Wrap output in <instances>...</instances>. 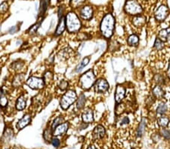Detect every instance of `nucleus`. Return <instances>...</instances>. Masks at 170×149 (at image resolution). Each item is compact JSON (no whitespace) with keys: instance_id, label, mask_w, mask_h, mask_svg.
Listing matches in <instances>:
<instances>
[{"instance_id":"1a4fd4ad","label":"nucleus","mask_w":170,"mask_h":149,"mask_svg":"<svg viewBox=\"0 0 170 149\" xmlns=\"http://www.w3.org/2000/svg\"><path fill=\"white\" fill-rule=\"evenodd\" d=\"M79 16L83 20H89L93 17V9L90 6H85L79 10Z\"/></svg>"},{"instance_id":"a211bd4d","label":"nucleus","mask_w":170,"mask_h":149,"mask_svg":"<svg viewBox=\"0 0 170 149\" xmlns=\"http://www.w3.org/2000/svg\"><path fill=\"white\" fill-rule=\"evenodd\" d=\"M26 105H27V99L24 95H21L16 101V109L18 111L24 110L26 107Z\"/></svg>"},{"instance_id":"ddd939ff","label":"nucleus","mask_w":170,"mask_h":149,"mask_svg":"<svg viewBox=\"0 0 170 149\" xmlns=\"http://www.w3.org/2000/svg\"><path fill=\"white\" fill-rule=\"evenodd\" d=\"M146 22L147 17L146 16L143 15V14H138V15L134 16V17L132 18V24L137 28L143 27L146 24Z\"/></svg>"},{"instance_id":"c03bdc74","label":"nucleus","mask_w":170,"mask_h":149,"mask_svg":"<svg viewBox=\"0 0 170 149\" xmlns=\"http://www.w3.org/2000/svg\"><path fill=\"white\" fill-rule=\"evenodd\" d=\"M78 38L80 40H86V39H89V35L86 32H80L78 35Z\"/></svg>"},{"instance_id":"423d86ee","label":"nucleus","mask_w":170,"mask_h":149,"mask_svg":"<svg viewBox=\"0 0 170 149\" xmlns=\"http://www.w3.org/2000/svg\"><path fill=\"white\" fill-rule=\"evenodd\" d=\"M26 84L29 88L33 90H40L44 88L45 86V81L43 78H37V77L32 76L27 79L26 81Z\"/></svg>"},{"instance_id":"473e14b6","label":"nucleus","mask_w":170,"mask_h":149,"mask_svg":"<svg viewBox=\"0 0 170 149\" xmlns=\"http://www.w3.org/2000/svg\"><path fill=\"white\" fill-rule=\"evenodd\" d=\"M8 102H9L8 98L5 95H1L0 96V106L2 108L6 107V106H7Z\"/></svg>"},{"instance_id":"09e8293b","label":"nucleus","mask_w":170,"mask_h":149,"mask_svg":"<svg viewBox=\"0 0 170 149\" xmlns=\"http://www.w3.org/2000/svg\"><path fill=\"white\" fill-rule=\"evenodd\" d=\"M87 149H98V148H96L95 146H94V145H89Z\"/></svg>"},{"instance_id":"7c9ffc66","label":"nucleus","mask_w":170,"mask_h":149,"mask_svg":"<svg viewBox=\"0 0 170 149\" xmlns=\"http://www.w3.org/2000/svg\"><path fill=\"white\" fill-rule=\"evenodd\" d=\"M126 109V106L124 103H118V105L116 107V111L115 113L117 114V115H120L122 113L124 112Z\"/></svg>"},{"instance_id":"e433bc0d","label":"nucleus","mask_w":170,"mask_h":149,"mask_svg":"<svg viewBox=\"0 0 170 149\" xmlns=\"http://www.w3.org/2000/svg\"><path fill=\"white\" fill-rule=\"evenodd\" d=\"M71 50H72L70 48H66L64 49V50H62L60 53L62 54V58H65V59L68 58L70 55V54H71Z\"/></svg>"},{"instance_id":"de8ad7c7","label":"nucleus","mask_w":170,"mask_h":149,"mask_svg":"<svg viewBox=\"0 0 170 149\" xmlns=\"http://www.w3.org/2000/svg\"><path fill=\"white\" fill-rule=\"evenodd\" d=\"M166 75H167L168 78L170 79V59L169 60V67H168L167 71H166Z\"/></svg>"},{"instance_id":"bb28decb","label":"nucleus","mask_w":170,"mask_h":149,"mask_svg":"<svg viewBox=\"0 0 170 149\" xmlns=\"http://www.w3.org/2000/svg\"><path fill=\"white\" fill-rule=\"evenodd\" d=\"M153 80H154V82L156 83L157 85H163L165 84V77L161 74H156L153 77Z\"/></svg>"},{"instance_id":"f257e3e1","label":"nucleus","mask_w":170,"mask_h":149,"mask_svg":"<svg viewBox=\"0 0 170 149\" xmlns=\"http://www.w3.org/2000/svg\"><path fill=\"white\" fill-rule=\"evenodd\" d=\"M115 28V19L111 14H107L104 16L100 24L101 35L105 39H109L114 35Z\"/></svg>"},{"instance_id":"72a5a7b5","label":"nucleus","mask_w":170,"mask_h":149,"mask_svg":"<svg viewBox=\"0 0 170 149\" xmlns=\"http://www.w3.org/2000/svg\"><path fill=\"white\" fill-rule=\"evenodd\" d=\"M8 9H9V5H8L7 2H4L0 5V14H3L6 12H7Z\"/></svg>"},{"instance_id":"f8f14e48","label":"nucleus","mask_w":170,"mask_h":149,"mask_svg":"<svg viewBox=\"0 0 170 149\" xmlns=\"http://www.w3.org/2000/svg\"><path fill=\"white\" fill-rule=\"evenodd\" d=\"M106 134L105 128L102 125H98L95 127L94 130L92 132V138L93 140H98L104 138Z\"/></svg>"},{"instance_id":"412c9836","label":"nucleus","mask_w":170,"mask_h":149,"mask_svg":"<svg viewBox=\"0 0 170 149\" xmlns=\"http://www.w3.org/2000/svg\"><path fill=\"white\" fill-rule=\"evenodd\" d=\"M25 80V75L24 74H18L16 75L14 78V80H13L12 85L14 87V88H17V87L21 86V84H23V82Z\"/></svg>"},{"instance_id":"4be33fe9","label":"nucleus","mask_w":170,"mask_h":149,"mask_svg":"<svg viewBox=\"0 0 170 149\" xmlns=\"http://www.w3.org/2000/svg\"><path fill=\"white\" fill-rule=\"evenodd\" d=\"M127 43L129 46H137L139 43V38L135 34H132L127 39Z\"/></svg>"},{"instance_id":"39448f33","label":"nucleus","mask_w":170,"mask_h":149,"mask_svg":"<svg viewBox=\"0 0 170 149\" xmlns=\"http://www.w3.org/2000/svg\"><path fill=\"white\" fill-rule=\"evenodd\" d=\"M124 11L129 15L136 16L143 13L141 6L136 0H127L124 6Z\"/></svg>"},{"instance_id":"49530a36","label":"nucleus","mask_w":170,"mask_h":149,"mask_svg":"<svg viewBox=\"0 0 170 149\" xmlns=\"http://www.w3.org/2000/svg\"><path fill=\"white\" fill-rule=\"evenodd\" d=\"M17 28H16V27H11V28L10 29H9V32H10V33H11V34L15 33V32H17Z\"/></svg>"},{"instance_id":"dca6fc26","label":"nucleus","mask_w":170,"mask_h":149,"mask_svg":"<svg viewBox=\"0 0 170 149\" xmlns=\"http://www.w3.org/2000/svg\"><path fill=\"white\" fill-rule=\"evenodd\" d=\"M158 39L163 42H166L170 40V27H168L166 29H161L158 33Z\"/></svg>"},{"instance_id":"6e6552de","label":"nucleus","mask_w":170,"mask_h":149,"mask_svg":"<svg viewBox=\"0 0 170 149\" xmlns=\"http://www.w3.org/2000/svg\"><path fill=\"white\" fill-rule=\"evenodd\" d=\"M109 86L108 82L104 78H99L95 81L94 84V90L97 93H104L108 91Z\"/></svg>"},{"instance_id":"2eb2a0df","label":"nucleus","mask_w":170,"mask_h":149,"mask_svg":"<svg viewBox=\"0 0 170 149\" xmlns=\"http://www.w3.org/2000/svg\"><path fill=\"white\" fill-rule=\"evenodd\" d=\"M82 119L83 121L86 124H89L92 123L94 121V114L93 111L90 109H87L84 111L82 114Z\"/></svg>"},{"instance_id":"79ce46f5","label":"nucleus","mask_w":170,"mask_h":149,"mask_svg":"<svg viewBox=\"0 0 170 149\" xmlns=\"http://www.w3.org/2000/svg\"><path fill=\"white\" fill-rule=\"evenodd\" d=\"M51 142H52V145H53L54 147H56V148H58V146L60 145V140H58V138H57L56 136L53 137V138L52 139V141H51Z\"/></svg>"},{"instance_id":"37998d69","label":"nucleus","mask_w":170,"mask_h":149,"mask_svg":"<svg viewBox=\"0 0 170 149\" xmlns=\"http://www.w3.org/2000/svg\"><path fill=\"white\" fill-rule=\"evenodd\" d=\"M153 102H154V96H153V95H152V96H148V97L147 98L146 100H145V102H146V104L148 105V106H151Z\"/></svg>"},{"instance_id":"8fccbe9b","label":"nucleus","mask_w":170,"mask_h":149,"mask_svg":"<svg viewBox=\"0 0 170 149\" xmlns=\"http://www.w3.org/2000/svg\"><path fill=\"white\" fill-rule=\"evenodd\" d=\"M12 149H19V148H16V147H14V148H13Z\"/></svg>"},{"instance_id":"c9c22d12","label":"nucleus","mask_w":170,"mask_h":149,"mask_svg":"<svg viewBox=\"0 0 170 149\" xmlns=\"http://www.w3.org/2000/svg\"><path fill=\"white\" fill-rule=\"evenodd\" d=\"M68 86H69V83H68V81H65V80L60 81L59 85H58V87H59V88L61 91H65V90L68 89Z\"/></svg>"},{"instance_id":"603ef678","label":"nucleus","mask_w":170,"mask_h":149,"mask_svg":"<svg viewBox=\"0 0 170 149\" xmlns=\"http://www.w3.org/2000/svg\"><path fill=\"white\" fill-rule=\"evenodd\" d=\"M169 101H170V100H169Z\"/></svg>"},{"instance_id":"ea45409f","label":"nucleus","mask_w":170,"mask_h":149,"mask_svg":"<svg viewBox=\"0 0 170 149\" xmlns=\"http://www.w3.org/2000/svg\"><path fill=\"white\" fill-rule=\"evenodd\" d=\"M23 65H24V63H21V62H14V63L12 64L13 66V69L14 70H20L21 69V68L23 67Z\"/></svg>"},{"instance_id":"4c0bfd02","label":"nucleus","mask_w":170,"mask_h":149,"mask_svg":"<svg viewBox=\"0 0 170 149\" xmlns=\"http://www.w3.org/2000/svg\"><path fill=\"white\" fill-rule=\"evenodd\" d=\"M52 78H53V75H52V73H51V72H47L46 73H45V75H44V81H45V83H48L49 81H51L52 80Z\"/></svg>"},{"instance_id":"f704fd0d","label":"nucleus","mask_w":170,"mask_h":149,"mask_svg":"<svg viewBox=\"0 0 170 149\" xmlns=\"http://www.w3.org/2000/svg\"><path fill=\"white\" fill-rule=\"evenodd\" d=\"M41 25V21L39 23H37L36 24H34L33 27H31L30 29H29L28 30V32L30 34H34L36 33V32H37V30H38L39 27H40V26Z\"/></svg>"},{"instance_id":"f3484780","label":"nucleus","mask_w":170,"mask_h":149,"mask_svg":"<svg viewBox=\"0 0 170 149\" xmlns=\"http://www.w3.org/2000/svg\"><path fill=\"white\" fill-rule=\"evenodd\" d=\"M152 94L154 96V98L157 99H163L164 97V91L163 90L161 86L160 85H156L152 90Z\"/></svg>"},{"instance_id":"c756f323","label":"nucleus","mask_w":170,"mask_h":149,"mask_svg":"<svg viewBox=\"0 0 170 149\" xmlns=\"http://www.w3.org/2000/svg\"><path fill=\"white\" fill-rule=\"evenodd\" d=\"M153 47H154L156 50H161L164 47V42H163L160 39L156 38V40H155L154 42Z\"/></svg>"},{"instance_id":"2f4dec72","label":"nucleus","mask_w":170,"mask_h":149,"mask_svg":"<svg viewBox=\"0 0 170 149\" xmlns=\"http://www.w3.org/2000/svg\"><path fill=\"white\" fill-rule=\"evenodd\" d=\"M63 122H64V117H62V116H59V117H57L56 118H55V120H54L53 123H52V130H54V129H55V127H57L58 125L61 124Z\"/></svg>"},{"instance_id":"c85d7f7f","label":"nucleus","mask_w":170,"mask_h":149,"mask_svg":"<svg viewBox=\"0 0 170 149\" xmlns=\"http://www.w3.org/2000/svg\"><path fill=\"white\" fill-rule=\"evenodd\" d=\"M52 136H53V132H52V130H50V129H46L44 131L43 138L47 142H51L52 141V139L53 138Z\"/></svg>"},{"instance_id":"20e7f679","label":"nucleus","mask_w":170,"mask_h":149,"mask_svg":"<svg viewBox=\"0 0 170 149\" xmlns=\"http://www.w3.org/2000/svg\"><path fill=\"white\" fill-rule=\"evenodd\" d=\"M77 100V96L75 91L73 90H70L68 91L66 93L64 94L62 96L61 99H60V107L64 109V110H67Z\"/></svg>"},{"instance_id":"a18cd8bd","label":"nucleus","mask_w":170,"mask_h":149,"mask_svg":"<svg viewBox=\"0 0 170 149\" xmlns=\"http://www.w3.org/2000/svg\"><path fill=\"white\" fill-rule=\"evenodd\" d=\"M129 123V119L127 117H124L122 119V121H121L120 124L121 125H124V124H128Z\"/></svg>"},{"instance_id":"a878e982","label":"nucleus","mask_w":170,"mask_h":149,"mask_svg":"<svg viewBox=\"0 0 170 149\" xmlns=\"http://www.w3.org/2000/svg\"><path fill=\"white\" fill-rule=\"evenodd\" d=\"M86 96H85L83 93L79 95V98L76 100V108L78 109H82L85 106V103H86Z\"/></svg>"},{"instance_id":"9b49d317","label":"nucleus","mask_w":170,"mask_h":149,"mask_svg":"<svg viewBox=\"0 0 170 149\" xmlns=\"http://www.w3.org/2000/svg\"><path fill=\"white\" fill-rule=\"evenodd\" d=\"M69 129V123L64 122L63 124H60L58 127H55L53 130V136H63L67 132V131Z\"/></svg>"},{"instance_id":"b1692460","label":"nucleus","mask_w":170,"mask_h":149,"mask_svg":"<svg viewBox=\"0 0 170 149\" xmlns=\"http://www.w3.org/2000/svg\"><path fill=\"white\" fill-rule=\"evenodd\" d=\"M49 6V0H41L40 8V15L42 16L45 13Z\"/></svg>"},{"instance_id":"a19ab883","label":"nucleus","mask_w":170,"mask_h":149,"mask_svg":"<svg viewBox=\"0 0 170 149\" xmlns=\"http://www.w3.org/2000/svg\"><path fill=\"white\" fill-rule=\"evenodd\" d=\"M86 0H70V5L72 6H74V7H76L79 5L83 4Z\"/></svg>"},{"instance_id":"cd10ccee","label":"nucleus","mask_w":170,"mask_h":149,"mask_svg":"<svg viewBox=\"0 0 170 149\" xmlns=\"http://www.w3.org/2000/svg\"><path fill=\"white\" fill-rule=\"evenodd\" d=\"M168 107L166 106V104L165 103H161L158 106L157 109H156V113L159 114H164L165 113L167 112Z\"/></svg>"},{"instance_id":"6ab92c4d","label":"nucleus","mask_w":170,"mask_h":149,"mask_svg":"<svg viewBox=\"0 0 170 149\" xmlns=\"http://www.w3.org/2000/svg\"><path fill=\"white\" fill-rule=\"evenodd\" d=\"M66 28V21H65V17H61L60 18L59 23H58V27H57L56 32H55V35H61L64 32V31L65 30Z\"/></svg>"},{"instance_id":"4468645a","label":"nucleus","mask_w":170,"mask_h":149,"mask_svg":"<svg viewBox=\"0 0 170 149\" xmlns=\"http://www.w3.org/2000/svg\"><path fill=\"white\" fill-rule=\"evenodd\" d=\"M31 121H32V117H31V115L30 114H27L25 115H24V117L20 119L18 121L17 124V128L18 130H23L24 127H27L29 124H30Z\"/></svg>"},{"instance_id":"0eeeda50","label":"nucleus","mask_w":170,"mask_h":149,"mask_svg":"<svg viewBox=\"0 0 170 149\" xmlns=\"http://www.w3.org/2000/svg\"><path fill=\"white\" fill-rule=\"evenodd\" d=\"M169 14V9L165 5H161L154 13V17L158 22H163Z\"/></svg>"},{"instance_id":"9d476101","label":"nucleus","mask_w":170,"mask_h":149,"mask_svg":"<svg viewBox=\"0 0 170 149\" xmlns=\"http://www.w3.org/2000/svg\"><path fill=\"white\" fill-rule=\"evenodd\" d=\"M126 96V88L122 85L117 84L115 91V101L118 104L122 101Z\"/></svg>"},{"instance_id":"7ed1b4c3","label":"nucleus","mask_w":170,"mask_h":149,"mask_svg":"<svg viewBox=\"0 0 170 149\" xmlns=\"http://www.w3.org/2000/svg\"><path fill=\"white\" fill-rule=\"evenodd\" d=\"M95 75L92 69L88 70L80 76L79 82L83 89L89 90L95 83Z\"/></svg>"},{"instance_id":"393cba45","label":"nucleus","mask_w":170,"mask_h":149,"mask_svg":"<svg viewBox=\"0 0 170 149\" xmlns=\"http://www.w3.org/2000/svg\"><path fill=\"white\" fill-rule=\"evenodd\" d=\"M89 60H90V58H89V57H85V58L83 59V60H82L81 63H80L77 66H76V70H75V71H76V73H80V72H81L82 70H83V69H84L85 67L86 66V65L89 64Z\"/></svg>"},{"instance_id":"3c124183","label":"nucleus","mask_w":170,"mask_h":149,"mask_svg":"<svg viewBox=\"0 0 170 149\" xmlns=\"http://www.w3.org/2000/svg\"><path fill=\"white\" fill-rule=\"evenodd\" d=\"M59 1H60V0H59Z\"/></svg>"},{"instance_id":"aec40b11","label":"nucleus","mask_w":170,"mask_h":149,"mask_svg":"<svg viewBox=\"0 0 170 149\" xmlns=\"http://www.w3.org/2000/svg\"><path fill=\"white\" fill-rule=\"evenodd\" d=\"M147 126V120L145 117H142L141 121L139 126H138V131H137V135L138 137L143 136V135L145 134V128H146Z\"/></svg>"},{"instance_id":"58836bf2","label":"nucleus","mask_w":170,"mask_h":149,"mask_svg":"<svg viewBox=\"0 0 170 149\" xmlns=\"http://www.w3.org/2000/svg\"><path fill=\"white\" fill-rule=\"evenodd\" d=\"M160 133H161V135L163 136L165 139H166V140H169L170 139V131L169 130L163 128V130L160 131Z\"/></svg>"},{"instance_id":"5701e85b","label":"nucleus","mask_w":170,"mask_h":149,"mask_svg":"<svg viewBox=\"0 0 170 149\" xmlns=\"http://www.w3.org/2000/svg\"><path fill=\"white\" fill-rule=\"evenodd\" d=\"M158 125L160 126V127H163V128H166L167 127V126L169 125V118L167 117V116H161L158 118L157 120Z\"/></svg>"},{"instance_id":"f03ea898","label":"nucleus","mask_w":170,"mask_h":149,"mask_svg":"<svg viewBox=\"0 0 170 149\" xmlns=\"http://www.w3.org/2000/svg\"><path fill=\"white\" fill-rule=\"evenodd\" d=\"M66 27L70 33L77 32L81 29L82 23L77 15L74 12H69L65 17Z\"/></svg>"}]
</instances>
